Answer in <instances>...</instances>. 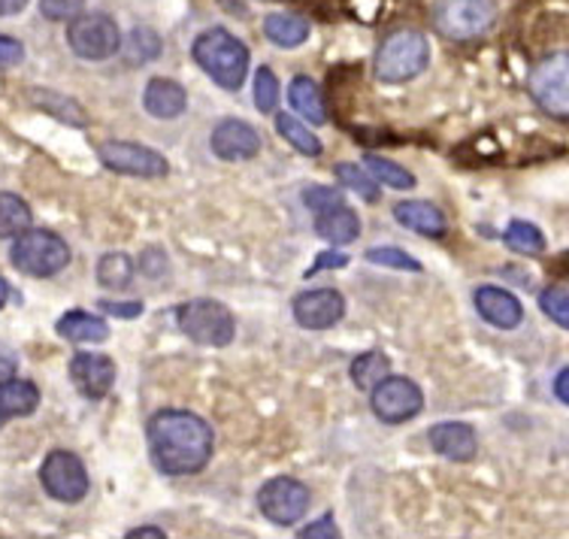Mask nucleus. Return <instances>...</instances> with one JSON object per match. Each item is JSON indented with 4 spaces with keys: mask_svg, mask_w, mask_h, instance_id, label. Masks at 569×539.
<instances>
[{
    "mask_svg": "<svg viewBox=\"0 0 569 539\" xmlns=\"http://www.w3.org/2000/svg\"><path fill=\"white\" fill-rule=\"evenodd\" d=\"M395 219L409 228V231L421 233V237H446L449 233V219L446 212L427 203V200H400L395 207Z\"/></svg>",
    "mask_w": 569,
    "mask_h": 539,
    "instance_id": "aec40b11",
    "label": "nucleus"
},
{
    "mask_svg": "<svg viewBox=\"0 0 569 539\" xmlns=\"http://www.w3.org/2000/svg\"><path fill=\"white\" fill-rule=\"evenodd\" d=\"M363 167H367L372 177H376L379 186L403 188V191L406 188H416V177H412L406 167L388 161V158H382V154H367V158H363Z\"/></svg>",
    "mask_w": 569,
    "mask_h": 539,
    "instance_id": "7c9ffc66",
    "label": "nucleus"
},
{
    "mask_svg": "<svg viewBox=\"0 0 569 539\" xmlns=\"http://www.w3.org/2000/svg\"><path fill=\"white\" fill-rule=\"evenodd\" d=\"M472 303H476V312H479L491 328L515 330L521 321H525V307H521V300L515 298L512 291H506V288H497V286L476 288Z\"/></svg>",
    "mask_w": 569,
    "mask_h": 539,
    "instance_id": "dca6fc26",
    "label": "nucleus"
},
{
    "mask_svg": "<svg viewBox=\"0 0 569 539\" xmlns=\"http://www.w3.org/2000/svg\"><path fill=\"white\" fill-rule=\"evenodd\" d=\"M337 179H340L342 186L351 188V191H358L367 203H376V200L382 198V191H379V182L372 177L367 167H358V164H337Z\"/></svg>",
    "mask_w": 569,
    "mask_h": 539,
    "instance_id": "2f4dec72",
    "label": "nucleus"
},
{
    "mask_svg": "<svg viewBox=\"0 0 569 539\" xmlns=\"http://www.w3.org/2000/svg\"><path fill=\"white\" fill-rule=\"evenodd\" d=\"M349 376L355 386L372 391V388L379 386L382 379H388V376H391V361H388L382 352H363V355H358L355 361H351Z\"/></svg>",
    "mask_w": 569,
    "mask_h": 539,
    "instance_id": "cd10ccee",
    "label": "nucleus"
},
{
    "mask_svg": "<svg viewBox=\"0 0 569 539\" xmlns=\"http://www.w3.org/2000/svg\"><path fill=\"white\" fill-rule=\"evenodd\" d=\"M191 58L216 86L228 91H240L249 77V49L228 28H207L191 46Z\"/></svg>",
    "mask_w": 569,
    "mask_h": 539,
    "instance_id": "f03ea898",
    "label": "nucleus"
},
{
    "mask_svg": "<svg viewBox=\"0 0 569 539\" xmlns=\"http://www.w3.org/2000/svg\"><path fill=\"white\" fill-rule=\"evenodd\" d=\"M258 509L267 521L291 528L309 512V488L291 476H276L258 491Z\"/></svg>",
    "mask_w": 569,
    "mask_h": 539,
    "instance_id": "9d476101",
    "label": "nucleus"
},
{
    "mask_svg": "<svg viewBox=\"0 0 569 539\" xmlns=\"http://www.w3.org/2000/svg\"><path fill=\"white\" fill-rule=\"evenodd\" d=\"M7 300H10V282H7V279L0 276V309L7 307Z\"/></svg>",
    "mask_w": 569,
    "mask_h": 539,
    "instance_id": "de8ad7c7",
    "label": "nucleus"
},
{
    "mask_svg": "<svg viewBox=\"0 0 569 539\" xmlns=\"http://www.w3.org/2000/svg\"><path fill=\"white\" fill-rule=\"evenodd\" d=\"M100 164L121 173V177H137V179H161L167 177V158L161 152H154L149 146L142 143H128V140H110V143H100L98 149Z\"/></svg>",
    "mask_w": 569,
    "mask_h": 539,
    "instance_id": "9b49d317",
    "label": "nucleus"
},
{
    "mask_svg": "<svg viewBox=\"0 0 569 539\" xmlns=\"http://www.w3.org/2000/svg\"><path fill=\"white\" fill-rule=\"evenodd\" d=\"M427 64H430V43L425 33L412 28L388 33L376 52V77L388 86H400V82L421 77Z\"/></svg>",
    "mask_w": 569,
    "mask_h": 539,
    "instance_id": "7ed1b4c3",
    "label": "nucleus"
},
{
    "mask_svg": "<svg viewBox=\"0 0 569 539\" xmlns=\"http://www.w3.org/2000/svg\"><path fill=\"white\" fill-rule=\"evenodd\" d=\"M40 485H43L46 495L58 503H79L88 495L86 463L73 451H49L43 467H40Z\"/></svg>",
    "mask_w": 569,
    "mask_h": 539,
    "instance_id": "1a4fd4ad",
    "label": "nucleus"
},
{
    "mask_svg": "<svg viewBox=\"0 0 569 539\" xmlns=\"http://www.w3.org/2000/svg\"><path fill=\"white\" fill-rule=\"evenodd\" d=\"M142 107H146V112L154 116V119H179V116L188 110V94L176 79L154 77L149 79V86L142 91Z\"/></svg>",
    "mask_w": 569,
    "mask_h": 539,
    "instance_id": "6ab92c4d",
    "label": "nucleus"
},
{
    "mask_svg": "<svg viewBox=\"0 0 569 539\" xmlns=\"http://www.w3.org/2000/svg\"><path fill=\"white\" fill-rule=\"evenodd\" d=\"M370 407L376 412V419L385 421V425H403V421L416 419L418 412L425 409V395L412 379L388 376L372 388Z\"/></svg>",
    "mask_w": 569,
    "mask_h": 539,
    "instance_id": "f8f14e48",
    "label": "nucleus"
},
{
    "mask_svg": "<svg viewBox=\"0 0 569 539\" xmlns=\"http://www.w3.org/2000/svg\"><path fill=\"white\" fill-rule=\"evenodd\" d=\"M67 46L82 61H107L121 49L119 24L107 12H82L67 24Z\"/></svg>",
    "mask_w": 569,
    "mask_h": 539,
    "instance_id": "6e6552de",
    "label": "nucleus"
},
{
    "mask_svg": "<svg viewBox=\"0 0 569 539\" xmlns=\"http://www.w3.org/2000/svg\"><path fill=\"white\" fill-rule=\"evenodd\" d=\"M276 131H279V137H284V143L295 146L300 154L318 158V154L325 152V146H321V140H318L316 133L309 131V124H303V121L295 119V116H288V112L276 116Z\"/></svg>",
    "mask_w": 569,
    "mask_h": 539,
    "instance_id": "bb28decb",
    "label": "nucleus"
},
{
    "mask_svg": "<svg viewBox=\"0 0 569 539\" xmlns=\"http://www.w3.org/2000/svg\"><path fill=\"white\" fill-rule=\"evenodd\" d=\"M31 100L40 110L49 112L52 119L64 121V124H73V128H86L88 124V112L79 107L77 100L67 98V94H58V91L49 89H33Z\"/></svg>",
    "mask_w": 569,
    "mask_h": 539,
    "instance_id": "393cba45",
    "label": "nucleus"
},
{
    "mask_svg": "<svg viewBox=\"0 0 569 539\" xmlns=\"http://www.w3.org/2000/svg\"><path fill=\"white\" fill-rule=\"evenodd\" d=\"M346 264H349V254L333 252V249H330V252L318 254L316 267H309V270H307V279H309V276L321 273V270H330V267H333V270H340V267H346Z\"/></svg>",
    "mask_w": 569,
    "mask_h": 539,
    "instance_id": "79ce46f5",
    "label": "nucleus"
},
{
    "mask_svg": "<svg viewBox=\"0 0 569 539\" xmlns=\"http://www.w3.org/2000/svg\"><path fill=\"white\" fill-rule=\"evenodd\" d=\"M3 421H7V416H3V409H0V428H3Z\"/></svg>",
    "mask_w": 569,
    "mask_h": 539,
    "instance_id": "09e8293b",
    "label": "nucleus"
},
{
    "mask_svg": "<svg viewBox=\"0 0 569 539\" xmlns=\"http://www.w3.org/2000/svg\"><path fill=\"white\" fill-rule=\"evenodd\" d=\"M503 240L512 252L527 254V258H530V254L546 252V233L539 231L537 224H530V221H521V219L509 221Z\"/></svg>",
    "mask_w": 569,
    "mask_h": 539,
    "instance_id": "c756f323",
    "label": "nucleus"
},
{
    "mask_svg": "<svg viewBox=\"0 0 569 539\" xmlns=\"http://www.w3.org/2000/svg\"><path fill=\"white\" fill-rule=\"evenodd\" d=\"M288 100L303 119H309V124H325L328 121V107H325V98L321 91L309 77H295L288 82Z\"/></svg>",
    "mask_w": 569,
    "mask_h": 539,
    "instance_id": "b1692460",
    "label": "nucleus"
},
{
    "mask_svg": "<svg viewBox=\"0 0 569 539\" xmlns=\"http://www.w3.org/2000/svg\"><path fill=\"white\" fill-rule=\"evenodd\" d=\"M316 233L321 240L333 242V246H349V242L361 237V219L342 198L337 203H328V207L316 210Z\"/></svg>",
    "mask_w": 569,
    "mask_h": 539,
    "instance_id": "a211bd4d",
    "label": "nucleus"
},
{
    "mask_svg": "<svg viewBox=\"0 0 569 539\" xmlns=\"http://www.w3.org/2000/svg\"><path fill=\"white\" fill-rule=\"evenodd\" d=\"M103 312H110L116 319H137L142 316V303L140 300H131V303H116V300H100L98 303Z\"/></svg>",
    "mask_w": 569,
    "mask_h": 539,
    "instance_id": "a19ab883",
    "label": "nucleus"
},
{
    "mask_svg": "<svg viewBox=\"0 0 569 539\" xmlns=\"http://www.w3.org/2000/svg\"><path fill=\"white\" fill-rule=\"evenodd\" d=\"M10 376H16V358L0 349V379H10Z\"/></svg>",
    "mask_w": 569,
    "mask_h": 539,
    "instance_id": "c03bdc74",
    "label": "nucleus"
},
{
    "mask_svg": "<svg viewBox=\"0 0 569 539\" xmlns=\"http://www.w3.org/2000/svg\"><path fill=\"white\" fill-rule=\"evenodd\" d=\"M128 539H137V537H154V539H164V530L158 528H137V530H128L124 533Z\"/></svg>",
    "mask_w": 569,
    "mask_h": 539,
    "instance_id": "49530a36",
    "label": "nucleus"
},
{
    "mask_svg": "<svg viewBox=\"0 0 569 539\" xmlns=\"http://www.w3.org/2000/svg\"><path fill=\"white\" fill-rule=\"evenodd\" d=\"M137 264L124 252H107L98 264V282L110 291H121L131 286Z\"/></svg>",
    "mask_w": 569,
    "mask_h": 539,
    "instance_id": "c85d7f7f",
    "label": "nucleus"
},
{
    "mask_svg": "<svg viewBox=\"0 0 569 539\" xmlns=\"http://www.w3.org/2000/svg\"><path fill=\"white\" fill-rule=\"evenodd\" d=\"M367 261L376 267H391V270H409V273H421V264H418L412 254H406L403 249H395V246H379V249H367Z\"/></svg>",
    "mask_w": 569,
    "mask_h": 539,
    "instance_id": "72a5a7b5",
    "label": "nucleus"
},
{
    "mask_svg": "<svg viewBox=\"0 0 569 539\" xmlns=\"http://www.w3.org/2000/svg\"><path fill=\"white\" fill-rule=\"evenodd\" d=\"M497 22L493 0H437L433 3V24L446 40H479Z\"/></svg>",
    "mask_w": 569,
    "mask_h": 539,
    "instance_id": "39448f33",
    "label": "nucleus"
},
{
    "mask_svg": "<svg viewBox=\"0 0 569 539\" xmlns=\"http://www.w3.org/2000/svg\"><path fill=\"white\" fill-rule=\"evenodd\" d=\"M430 449L437 451L439 458L449 461H472L479 451V437L470 425L463 421H439L430 428Z\"/></svg>",
    "mask_w": 569,
    "mask_h": 539,
    "instance_id": "f3484780",
    "label": "nucleus"
},
{
    "mask_svg": "<svg viewBox=\"0 0 569 539\" xmlns=\"http://www.w3.org/2000/svg\"><path fill=\"white\" fill-rule=\"evenodd\" d=\"M295 321L307 330H328L340 325L346 316V298L333 288H316V291H303L297 295L291 303Z\"/></svg>",
    "mask_w": 569,
    "mask_h": 539,
    "instance_id": "ddd939ff",
    "label": "nucleus"
},
{
    "mask_svg": "<svg viewBox=\"0 0 569 539\" xmlns=\"http://www.w3.org/2000/svg\"><path fill=\"white\" fill-rule=\"evenodd\" d=\"M140 273L149 276V279H158V276L167 273V254L161 249H146L140 254Z\"/></svg>",
    "mask_w": 569,
    "mask_h": 539,
    "instance_id": "58836bf2",
    "label": "nucleus"
},
{
    "mask_svg": "<svg viewBox=\"0 0 569 539\" xmlns=\"http://www.w3.org/2000/svg\"><path fill=\"white\" fill-rule=\"evenodd\" d=\"M70 379L79 395L88 400H100L116 386V361L98 352H79L70 361Z\"/></svg>",
    "mask_w": 569,
    "mask_h": 539,
    "instance_id": "4468645a",
    "label": "nucleus"
},
{
    "mask_svg": "<svg viewBox=\"0 0 569 539\" xmlns=\"http://www.w3.org/2000/svg\"><path fill=\"white\" fill-rule=\"evenodd\" d=\"M297 537L300 539H337L340 537V530H337V521H333V516H325V518H318V521H312V525H307L303 530H297Z\"/></svg>",
    "mask_w": 569,
    "mask_h": 539,
    "instance_id": "4c0bfd02",
    "label": "nucleus"
},
{
    "mask_svg": "<svg viewBox=\"0 0 569 539\" xmlns=\"http://www.w3.org/2000/svg\"><path fill=\"white\" fill-rule=\"evenodd\" d=\"M124 56H128L131 64L154 61V58L161 56V37L152 28H133L131 37H128V46H124Z\"/></svg>",
    "mask_w": 569,
    "mask_h": 539,
    "instance_id": "473e14b6",
    "label": "nucleus"
},
{
    "mask_svg": "<svg viewBox=\"0 0 569 539\" xmlns=\"http://www.w3.org/2000/svg\"><path fill=\"white\" fill-rule=\"evenodd\" d=\"M86 0H40V12L49 22H73L77 16H82Z\"/></svg>",
    "mask_w": 569,
    "mask_h": 539,
    "instance_id": "e433bc0d",
    "label": "nucleus"
},
{
    "mask_svg": "<svg viewBox=\"0 0 569 539\" xmlns=\"http://www.w3.org/2000/svg\"><path fill=\"white\" fill-rule=\"evenodd\" d=\"M555 395H558L560 403L569 407V367H563L558 376H555Z\"/></svg>",
    "mask_w": 569,
    "mask_h": 539,
    "instance_id": "37998d69",
    "label": "nucleus"
},
{
    "mask_svg": "<svg viewBox=\"0 0 569 539\" xmlns=\"http://www.w3.org/2000/svg\"><path fill=\"white\" fill-rule=\"evenodd\" d=\"M539 307H542V312H546L555 325L569 330V291H563V288H546V291L539 295Z\"/></svg>",
    "mask_w": 569,
    "mask_h": 539,
    "instance_id": "c9c22d12",
    "label": "nucleus"
},
{
    "mask_svg": "<svg viewBox=\"0 0 569 539\" xmlns=\"http://www.w3.org/2000/svg\"><path fill=\"white\" fill-rule=\"evenodd\" d=\"M56 330L58 337H64L67 342H103L110 337V325L100 316L82 312V309H70L67 316H61Z\"/></svg>",
    "mask_w": 569,
    "mask_h": 539,
    "instance_id": "4be33fe9",
    "label": "nucleus"
},
{
    "mask_svg": "<svg viewBox=\"0 0 569 539\" xmlns=\"http://www.w3.org/2000/svg\"><path fill=\"white\" fill-rule=\"evenodd\" d=\"M261 133L254 131L249 121L240 119L219 121L209 137V146L221 161H252L254 154L261 152Z\"/></svg>",
    "mask_w": 569,
    "mask_h": 539,
    "instance_id": "2eb2a0df",
    "label": "nucleus"
},
{
    "mask_svg": "<svg viewBox=\"0 0 569 539\" xmlns=\"http://www.w3.org/2000/svg\"><path fill=\"white\" fill-rule=\"evenodd\" d=\"M28 7V0H0V16H19Z\"/></svg>",
    "mask_w": 569,
    "mask_h": 539,
    "instance_id": "a18cd8bd",
    "label": "nucleus"
},
{
    "mask_svg": "<svg viewBox=\"0 0 569 539\" xmlns=\"http://www.w3.org/2000/svg\"><path fill=\"white\" fill-rule=\"evenodd\" d=\"M254 107L261 112H273L279 107V79L270 67L254 73Z\"/></svg>",
    "mask_w": 569,
    "mask_h": 539,
    "instance_id": "f704fd0d",
    "label": "nucleus"
},
{
    "mask_svg": "<svg viewBox=\"0 0 569 539\" xmlns=\"http://www.w3.org/2000/svg\"><path fill=\"white\" fill-rule=\"evenodd\" d=\"M179 330L186 333L188 340L200 342V346H212V349H224L237 333V321L230 316V309L219 300L198 298L188 300L176 312Z\"/></svg>",
    "mask_w": 569,
    "mask_h": 539,
    "instance_id": "423d86ee",
    "label": "nucleus"
},
{
    "mask_svg": "<svg viewBox=\"0 0 569 539\" xmlns=\"http://www.w3.org/2000/svg\"><path fill=\"white\" fill-rule=\"evenodd\" d=\"M40 407V388L31 379H0V409L7 419H28Z\"/></svg>",
    "mask_w": 569,
    "mask_h": 539,
    "instance_id": "412c9836",
    "label": "nucleus"
},
{
    "mask_svg": "<svg viewBox=\"0 0 569 539\" xmlns=\"http://www.w3.org/2000/svg\"><path fill=\"white\" fill-rule=\"evenodd\" d=\"M24 61V46L16 37L0 33V67H19Z\"/></svg>",
    "mask_w": 569,
    "mask_h": 539,
    "instance_id": "ea45409f",
    "label": "nucleus"
},
{
    "mask_svg": "<svg viewBox=\"0 0 569 539\" xmlns=\"http://www.w3.org/2000/svg\"><path fill=\"white\" fill-rule=\"evenodd\" d=\"M10 258L16 270H22L24 276L49 279V276L61 273L70 264V246L58 233L43 231V228H37V231L28 228L12 242Z\"/></svg>",
    "mask_w": 569,
    "mask_h": 539,
    "instance_id": "20e7f679",
    "label": "nucleus"
},
{
    "mask_svg": "<svg viewBox=\"0 0 569 539\" xmlns=\"http://www.w3.org/2000/svg\"><path fill=\"white\" fill-rule=\"evenodd\" d=\"M263 37L282 49H297L309 40V22L291 12H273L263 19Z\"/></svg>",
    "mask_w": 569,
    "mask_h": 539,
    "instance_id": "5701e85b",
    "label": "nucleus"
},
{
    "mask_svg": "<svg viewBox=\"0 0 569 539\" xmlns=\"http://www.w3.org/2000/svg\"><path fill=\"white\" fill-rule=\"evenodd\" d=\"M31 207L12 191H0V240H16L31 228Z\"/></svg>",
    "mask_w": 569,
    "mask_h": 539,
    "instance_id": "a878e982",
    "label": "nucleus"
},
{
    "mask_svg": "<svg viewBox=\"0 0 569 539\" xmlns=\"http://www.w3.org/2000/svg\"><path fill=\"white\" fill-rule=\"evenodd\" d=\"M527 91L551 119H569V52L542 58L527 77Z\"/></svg>",
    "mask_w": 569,
    "mask_h": 539,
    "instance_id": "0eeeda50",
    "label": "nucleus"
},
{
    "mask_svg": "<svg viewBox=\"0 0 569 539\" xmlns=\"http://www.w3.org/2000/svg\"><path fill=\"white\" fill-rule=\"evenodd\" d=\"M154 467L164 476L200 473L212 458V428L188 409H161L146 425Z\"/></svg>",
    "mask_w": 569,
    "mask_h": 539,
    "instance_id": "f257e3e1",
    "label": "nucleus"
}]
</instances>
